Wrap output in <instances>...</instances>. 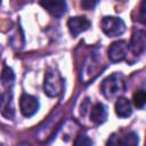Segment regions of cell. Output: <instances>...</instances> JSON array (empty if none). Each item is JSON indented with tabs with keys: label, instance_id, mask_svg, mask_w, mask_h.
I'll return each mask as SVG.
<instances>
[{
	"label": "cell",
	"instance_id": "obj_10",
	"mask_svg": "<svg viewBox=\"0 0 146 146\" xmlns=\"http://www.w3.org/2000/svg\"><path fill=\"white\" fill-rule=\"evenodd\" d=\"M107 119V110L104 104L97 103L91 107L90 111V120L95 124H102Z\"/></svg>",
	"mask_w": 146,
	"mask_h": 146
},
{
	"label": "cell",
	"instance_id": "obj_11",
	"mask_svg": "<svg viewBox=\"0 0 146 146\" xmlns=\"http://www.w3.org/2000/svg\"><path fill=\"white\" fill-rule=\"evenodd\" d=\"M115 113L119 117H122V119L130 116L132 113V106H131L130 100L124 97L117 98L115 103Z\"/></svg>",
	"mask_w": 146,
	"mask_h": 146
},
{
	"label": "cell",
	"instance_id": "obj_19",
	"mask_svg": "<svg viewBox=\"0 0 146 146\" xmlns=\"http://www.w3.org/2000/svg\"><path fill=\"white\" fill-rule=\"evenodd\" d=\"M0 55H1V44H0Z\"/></svg>",
	"mask_w": 146,
	"mask_h": 146
},
{
	"label": "cell",
	"instance_id": "obj_14",
	"mask_svg": "<svg viewBox=\"0 0 146 146\" xmlns=\"http://www.w3.org/2000/svg\"><path fill=\"white\" fill-rule=\"evenodd\" d=\"M145 102H146L145 91H144V90H138V91L133 95V104H135L137 107L143 108L144 105H145Z\"/></svg>",
	"mask_w": 146,
	"mask_h": 146
},
{
	"label": "cell",
	"instance_id": "obj_8",
	"mask_svg": "<svg viewBox=\"0 0 146 146\" xmlns=\"http://www.w3.org/2000/svg\"><path fill=\"white\" fill-rule=\"evenodd\" d=\"M146 40H145V33L140 30L135 31L131 35L130 42L128 44V48L132 51L135 55H141L145 51Z\"/></svg>",
	"mask_w": 146,
	"mask_h": 146
},
{
	"label": "cell",
	"instance_id": "obj_12",
	"mask_svg": "<svg viewBox=\"0 0 146 146\" xmlns=\"http://www.w3.org/2000/svg\"><path fill=\"white\" fill-rule=\"evenodd\" d=\"M14 81H15V74L13 70L8 66H5L1 73V82L2 86L6 88V90H10V88L14 84Z\"/></svg>",
	"mask_w": 146,
	"mask_h": 146
},
{
	"label": "cell",
	"instance_id": "obj_3",
	"mask_svg": "<svg viewBox=\"0 0 146 146\" xmlns=\"http://www.w3.org/2000/svg\"><path fill=\"white\" fill-rule=\"evenodd\" d=\"M102 31L110 38L119 36L125 31L124 22L116 16H105L100 22Z\"/></svg>",
	"mask_w": 146,
	"mask_h": 146
},
{
	"label": "cell",
	"instance_id": "obj_6",
	"mask_svg": "<svg viewBox=\"0 0 146 146\" xmlns=\"http://www.w3.org/2000/svg\"><path fill=\"white\" fill-rule=\"evenodd\" d=\"M90 21L84 16H74L71 17L67 22L68 30L73 36H78L80 33L86 32L90 27Z\"/></svg>",
	"mask_w": 146,
	"mask_h": 146
},
{
	"label": "cell",
	"instance_id": "obj_2",
	"mask_svg": "<svg viewBox=\"0 0 146 146\" xmlns=\"http://www.w3.org/2000/svg\"><path fill=\"white\" fill-rule=\"evenodd\" d=\"M43 89L47 96L49 97H57L62 90H63V79L60 73L49 67L44 74V81H43Z\"/></svg>",
	"mask_w": 146,
	"mask_h": 146
},
{
	"label": "cell",
	"instance_id": "obj_5",
	"mask_svg": "<svg viewBox=\"0 0 146 146\" xmlns=\"http://www.w3.org/2000/svg\"><path fill=\"white\" fill-rule=\"evenodd\" d=\"M128 43L123 40H119L113 42L107 51L108 58L111 62L113 63H117V62H122L123 59L127 58L128 55Z\"/></svg>",
	"mask_w": 146,
	"mask_h": 146
},
{
	"label": "cell",
	"instance_id": "obj_1",
	"mask_svg": "<svg viewBox=\"0 0 146 146\" xmlns=\"http://www.w3.org/2000/svg\"><path fill=\"white\" fill-rule=\"evenodd\" d=\"M124 87L125 86H124V81H123L122 76L117 73H114L103 80L100 90H102V94L104 95V97L112 99V98H115L119 95H121L124 91Z\"/></svg>",
	"mask_w": 146,
	"mask_h": 146
},
{
	"label": "cell",
	"instance_id": "obj_18",
	"mask_svg": "<svg viewBox=\"0 0 146 146\" xmlns=\"http://www.w3.org/2000/svg\"><path fill=\"white\" fill-rule=\"evenodd\" d=\"M19 146H30V145H27V144H22V145H19Z\"/></svg>",
	"mask_w": 146,
	"mask_h": 146
},
{
	"label": "cell",
	"instance_id": "obj_13",
	"mask_svg": "<svg viewBox=\"0 0 146 146\" xmlns=\"http://www.w3.org/2000/svg\"><path fill=\"white\" fill-rule=\"evenodd\" d=\"M138 135L136 132H129L121 139V146H138Z\"/></svg>",
	"mask_w": 146,
	"mask_h": 146
},
{
	"label": "cell",
	"instance_id": "obj_7",
	"mask_svg": "<svg viewBox=\"0 0 146 146\" xmlns=\"http://www.w3.org/2000/svg\"><path fill=\"white\" fill-rule=\"evenodd\" d=\"M0 113L8 120L15 116L13 94L10 90H6V92L0 94Z\"/></svg>",
	"mask_w": 146,
	"mask_h": 146
},
{
	"label": "cell",
	"instance_id": "obj_9",
	"mask_svg": "<svg viewBox=\"0 0 146 146\" xmlns=\"http://www.w3.org/2000/svg\"><path fill=\"white\" fill-rule=\"evenodd\" d=\"M40 5L52 16L59 18L66 13V2L59 0H47L41 1Z\"/></svg>",
	"mask_w": 146,
	"mask_h": 146
},
{
	"label": "cell",
	"instance_id": "obj_15",
	"mask_svg": "<svg viewBox=\"0 0 146 146\" xmlns=\"http://www.w3.org/2000/svg\"><path fill=\"white\" fill-rule=\"evenodd\" d=\"M92 140L87 135H81L75 141V146H92Z\"/></svg>",
	"mask_w": 146,
	"mask_h": 146
},
{
	"label": "cell",
	"instance_id": "obj_16",
	"mask_svg": "<svg viewBox=\"0 0 146 146\" xmlns=\"http://www.w3.org/2000/svg\"><path fill=\"white\" fill-rule=\"evenodd\" d=\"M106 146H121V139L116 133H112L106 141Z\"/></svg>",
	"mask_w": 146,
	"mask_h": 146
},
{
	"label": "cell",
	"instance_id": "obj_4",
	"mask_svg": "<svg viewBox=\"0 0 146 146\" xmlns=\"http://www.w3.org/2000/svg\"><path fill=\"white\" fill-rule=\"evenodd\" d=\"M39 107H40L39 100L34 96L29 95V94H23L21 96V98H19V110H21V113L24 116H26V117L33 116L39 111Z\"/></svg>",
	"mask_w": 146,
	"mask_h": 146
},
{
	"label": "cell",
	"instance_id": "obj_17",
	"mask_svg": "<svg viewBox=\"0 0 146 146\" xmlns=\"http://www.w3.org/2000/svg\"><path fill=\"white\" fill-rule=\"evenodd\" d=\"M96 3H97V2H88V3H86V2L83 1V2H82V6H83L84 8H87V9H89V8H91L92 6H95Z\"/></svg>",
	"mask_w": 146,
	"mask_h": 146
}]
</instances>
